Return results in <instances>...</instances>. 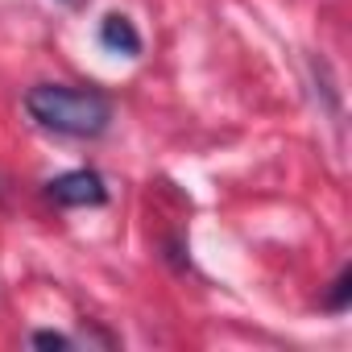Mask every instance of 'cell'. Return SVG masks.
<instances>
[{
    "label": "cell",
    "mask_w": 352,
    "mask_h": 352,
    "mask_svg": "<svg viewBox=\"0 0 352 352\" xmlns=\"http://www.w3.org/2000/svg\"><path fill=\"white\" fill-rule=\"evenodd\" d=\"M25 108L42 129L63 137H100L112 120L108 96L91 87H67V83H38L25 96Z\"/></svg>",
    "instance_id": "obj_1"
},
{
    "label": "cell",
    "mask_w": 352,
    "mask_h": 352,
    "mask_svg": "<svg viewBox=\"0 0 352 352\" xmlns=\"http://www.w3.org/2000/svg\"><path fill=\"white\" fill-rule=\"evenodd\" d=\"M50 199L63 204V208H100L108 199L104 191V179L96 170H71V174H58V179H50Z\"/></svg>",
    "instance_id": "obj_2"
},
{
    "label": "cell",
    "mask_w": 352,
    "mask_h": 352,
    "mask_svg": "<svg viewBox=\"0 0 352 352\" xmlns=\"http://www.w3.org/2000/svg\"><path fill=\"white\" fill-rule=\"evenodd\" d=\"M100 46H108L112 54H141V34L133 30V21L129 17H120V13H112V17H104L100 21Z\"/></svg>",
    "instance_id": "obj_3"
},
{
    "label": "cell",
    "mask_w": 352,
    "mask_h": 352,
    "mask_svg": "<svg viewBox=\"0 0 352 352\" xmlns=\"http://www.w3.org/2000/svg\"><path fill=\"white\" fill-rule=\"evenodd\" d=\"M348 290H352V274L344 270V274L336 278V294H331L323 307H327V311H344V307H348Z\"/></svg>",
    "instance_id": "obj_4"
},
{
    "label": "cell",
    "mask_w": 352,
    "mask_h": 352,
    "mask_svg": "<svg viewBox=\"0 0 352 352\" xmlns=\"http://www.w3.org/2000/svg\"><path fill=\"white\" fill-rule=\"evenodd\" d=\"M34 344H38V348H67L71 340H67V336H58V331H38V336H34Z\"/></svg>",
    "instance_id": "obj_5"
}]
</instances>
